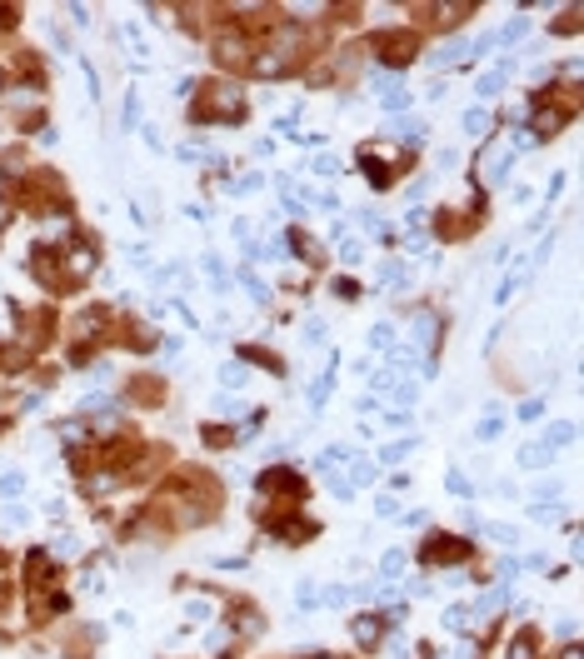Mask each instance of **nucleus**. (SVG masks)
I'll list each match as a JSON object with an SVG mask.
<instances>
[{
    "instance_id": "1",
    "label": "nucleus",
    "mask_w": 584,
    "mask_h": 659,
    "mask_svg": "<svg viewBox=\"0 0 584 659\" xmlns=\"http://www.w3.org/2000/svg\"><path fill=\"white\" fill-rule=\"evenodd\" d=\"M195 100H190V110H185V120L190 125H240L245 115H250V105H245V90L235 85V80H195V90H190Z\"/></svg>"
},
{
    "instance_id": "2",
    "label": "nucleus",
    "mask_w": 584,
    "mask_h": 659,
    "mask_svg": "<svg viewBox=\"0 0 584 659\" xmlns=\"http://www.w3.org/2000/svg\"><path fill=\"white\" fill-rule=\"evenodd\" d=\"M419 45H424V35L414 25H395V30H385V35L369 40V55L380 61L385 75H400L410 61H419Z\"/></svg>"
},
{
    "instance_id": "3",
    "label": "nucleus",
    "mask_w": 584,
    "mask_h": 659,
    "mask_svg": "<svg viewBox=\"0 0 584 659\" xmlns=\"http://www.w3.org/2000/svg\"><path fill=\"white\" fill-rule=\"evenodd\" d=\"M414 560L424 565V570H459L464 560H474V539H464V534H445V529H430L419 539V549H414Z\"/></svg>"
},
{
    "instance_id": "4",
    "label": "nucleus",
    "mask_w": 584,
    "mask_h": 659,
    "mask_svg": "<svg viewBox=\"0 0 584 659\" xmlns=\"http://www.w3.org/2000/svg\"><path fill=\"white\" fill-rule=\"evenodd\" d=\"M255 489L265 494V500H280V505H300L305 494H310L305 475H300L295 465H285V460H275V465H265V470L255 475Z\"/></svg>"
},
{
    "instance_id": "5",
    "label": "nucleus",
    "mask_w": 584,
    "mask_h": 659,
    "mask_svg": "<svg viewBox=\"0 0 584 659\" xmlns=\"http://www.w3.org/2000/svg\"><path fill=\"white\" fill-rule=\"evenodd\" d=\"M56 250H61L65 285H85L90 275H95V260H100V245H95V235H85V230H75V225H70V240H65V245H56Z\"/></svg>"
},
{
    "instance_id": "6",
    "label": "nucleus",
    "mask_w": 584,
    "mask_h": 659,
    "mask_svg": "<svg viewBox=\"0 0 584 659\" xmlns=\"http://www.w3.org/2000/svg\"><path fill=\"white\" fill-rule=\"evenodd\" d=\"M210 55H215V65L220 70H250V61H255V55H260V45L245 35V30H235L230 20H225V30L215 35V40H210Z\"/></svg>"
},
{
    "instance_id": "7",
    "label": "nucleus",
    "mask_w": 584,
    "mask_h": 659,
    "mask_svg": "<svg viewBox=\"0 0 584 659\" xmlns=\"http://www.w3.org/2000/svg\"><path fill=\"white\" fill-rule=\"evenodd\" d=\"M265 534L280 539V544H310L315 534H320V520H310V515H280L270 510V520H265Z\"/></svg>"
},
{
    "instance_id": "8",
    "label": "nucleus",
    "mask_w": 584,
    "mask_h": 659,
    "mask_svg": "<svg viewBox=\"0 0 584 659\" xmlns=\"http://www.w3.org/2000/svg\"><path fill=\"white\" fill-rule=\"evenodd\" d=\"M414 15H424V25L435 30H459V20H474V0H435V6H410Z\"/></svg>"
},
{
    "instance_id": "9",
    "label": "nucleus",
    "mask_w": 584,
    "mask_h": 659,
    "mask_svg": "<svg viewBox=\"0 0 584 659\" xmlns=\"http://www.w3.org/2000/svg\"><path fill=\"white\" fill-rule=\"evenodd\" d=\"M25 270L35 275L45 290H65V270H61V250H56V245H35V250L25 255Z\"/></svg>"
},
{
    "instance_id": "10",
    "label": "nucleus",
    "mask_w": 584,
    "mask_h": 659,
    "mask_svg": "<svg viewBox=\"0 0 584 659\" xmlns=\"http://www.w3.org/2000/svg\"><path fill=\"white\" fill-rule=\"evenodd\" d=\"M440 335H445V315L419 305V310L410 315V345H414V350H430V360H435V350H440Z\"/></svg>"
},
{
    "instance_id": "11",
    "label": "nucleus",
    "mask_w": 584,
    "mask_h": 659,
    "mask_svg": "<svg viewBox=\"0 0 584 659\" xmlns=\"http://www.w3.org/2000/svg\"><path fill=\"white\" fill-rule=\"evenodd\" d=\"M355 165H360V175L375 185V190H390V185H395V170H400V165H410V155H400V165H395V160H380L375 150H360Z\"/></svg>"
},
{
    "instance_id": "12",
    "label": "nucleus",
    "mask_w": 584,
    "mask_h": 659,
    "mask_svg": "<svg viewBox=\"0 0 584 659\" xmlns=\"http://www.w3.org/2000/svg\"><path fill=\"white\" fill-rule=\"evenodd\" d=\"M345 629H350V639L369 654V649H380V639H385V620L375 615V610H364V615H350L345 620Z\"/></svg>"
},
{
    "instance_id": "13",
    "label": "nucleus",
    "mask_w": 584,
    "mask_h": 659,
    "mask_svg": "<svg viewBox=\"0 0 584 659\" xmlns=\"http://www.w3.org/2000/svg\"><path fill=\"white\" fill-rule=\"evenodd\" d=\"M504 659H540V629H535V625H524V629L504 644Z\"/></svg>"
},
{
    "instance_id": "14",
    "label": "nucleus",
    "mask_w": 584,
    "mask_h": 659,
    "mask_svg": "<svg viewBox=\"0 0 584 659\" xmlns=\"http://www.w3.org/2000/svg\"><path fill=\"white\" fill-rule=\"evenodd\" d=\"M130 400H135V405H160V400H165V379H160V375H135Z\"/></svg>"
},
{
    "instance_id": "15",
    "label": "nucleus",
    "mask_w": 584,
    "mask_h": 659,
    "mask_svg": "<svg viewBox=\"0 0 584 659\" xmlns=\"http://www.w3.org/2000/svg\"><path fill=\"white\" fill-rule=\"evenodd\" d=\"M235 360H240V365H260V370H270L275 379L285 375V360H280L275 350H255V345H240V350H235Z\"/></svg>"
},
{
    "instance_id": "16",
    "label": "nucleus",
    "mask_w": 584,
    "mask_h": 659,
    "mask_svg": "<svg viewBox=\"0 0 584 659\" xmlns=\"http://www.w3.org/2000/svg\"><path fill=\"white\" fill-rule=\"evenodd\" d=\"M574 439H579V425H574V420H554V425L540 434V445H545V450H564V445H574Z\"/></svg>"
},
{
    "instance_id": "17",
    "label": "nucleus",
    "mask_w": 584,
    "mask_h": 659,
    "mask_svg": "<svg viewBox=\"0 0 584 659\" xmlns=\"http://www.w3.org/2000/svg\"><path fill=\"white\" fill-rule=\"evenodd\" d=\"M524 35H529V11H514V15L500 25V35H495V40H500V45H519Z\"/></svg>"
},
{
    "instance_id": "18",
    "label": "nucleus",
    "mask_w": 584,
    "mask_h": 659,
    "mask_svg": "<svg viewBox=\"0 0 584 659\" xmlns=\"http://www.w3.org/2000/svg\"><path fill=\"white\" fill-rule=\"evenodd\" d=\"M500 434H504V415H500V405H490L485 420L474 425V439H480V445H490V439H500Z\"/></svg>"
},
{
    "instance_id": "19",
    "label": "nucleus",
    "mask_w": 584,
    "mask_h": 659,
    "mask_svg": "<svg viewBox=\"0 0 584 659\" xmlns=\"http://www.w3.org/2000/svg\"><path fill=\"white\" fill-rule=\"evenodd\" d=\"M380 105H385V115H405V110L414 105V95H410L405 85H385V90H380Z\"/></svg>"
},
{
    "instance_id": "20",
    "label": "nucleus",
    "mask_w": 584,
    "mask_h": 659,
    "mask_svg": "<svg viewBox=\"0 0 584 659\" xmlns=\"http://www.w3.org/2000/svg\"><path fill=\"white\" fill-rule=\"evenodd\" d=\"M514 460H519L524 470H545V465L554 460V450H545L540 439H529V445H519V455H514Z\"/></svg>"
},
{
    "instance_id": "21",
    "label": "nucleus",
    "mask_w": 584,
    "mask_h": 659,
    "mask_svg": "<svg viewBox=\"0 0 584 659\" xmlns=\"http://www.w3.org/2000/svg\"><path fill=\"white\" fill-rule=\"evenodd\" d=\"M380 285H385V290H405V285H410V265H405V260H385V265H380Z\"/></svg>"
},
{
    "instance_id": "22",
    "label": "nucleus",
    "mask_w": 584,
    "mask_h": 659,
    "mask_svg": "<svg viewBox=\"0 0 584 659\" xmlns=\"http://www.w3.org/2000/svg\"><path fill=\"white\" fill-rule=\"evenodd\" d=\"M414 445H419V434H405V439H395V445H380V455H375V460L390 470V465H400V460H405Z\"/></svg>"
},
{
    "instance_id": "23",
    "label": "nucleus",
    "mask_w": 584,
    "mask_h": 659,
    "mask_svg": "<svg viewBox=\"0 0 584 659\" xmlns=\"http://www.w3.org/2000/svg\"><path fill=\"white\" fill-rule=\"evenodd\" d=\"M405 565H410V549H385V555H380V579H400L405 575Z\"/></svg>"
},
{
    "instance_id": "24",
    "label": "nucleus",
    "mask_w": 584,
    "mask_h": 659,
    "mask_svg": "<svg viewBox=\"0 0 584 659\" xmlns=\"http://www.w3.org/2000/svg\"><path fill=\"white\" fill-rule=\"evenodd\" d=\"M200 260H205V275H210V290H215V295H225V290H230L225 260H220V255H200Z\"/></svg>"
},
{
    "instance_id": "25",
    "label": "nucleus",
    "mask_w": 584,
    "mask_h": 659,
    "mask_svg": "<svg viewBox=\"0 0 584 659\" xmlns=\"http://www.w3.org/2000/svg\"><path fill=\"white\" fill-rule=\"evenodd\" d=\"M200 439H205V450H225V445H235V429L230 425H200Z\"/></svg>"
},
{
    "instance_id": "26",
    "label": "nucleus",
    "mask_w": 584,
    "mask_h": 659,
    "mask_svg": "<svg viewBox=\"0 0 584 659\" xmlns=\"http://www.w3.org/2000/svg\"><path fill=\"white\" fill-rule=\"evenodd\" d=\"M260 185H265V175H260V170H250V175H240V180H220V190H225V195H235V200H240V195H255Z\"/></svg>"
},
{
    "instance_id": "27",
    "label": "nucleus",
    "mask_w": 584,
    "mask_h": 659,
    "mask_svg": "<svg viewBox=\"0 0 584 659\" xmlns=\"http://www.w3.org/2000/svg\"><path fill=\"white\" fill-rule=\"evenodd\" d=\"M480 534H485V539H495L500 549H514V544H519V529H514V525H490V520H485V525H480Z\"/></svg>"
},
{
    "instance_id": "28",
    "label": "nucleus",
    "mask_w": 584,
    "mask_h": 659,
    "mask_svg": "<svg viewBox=\"0 0 584 659\" xmlns=\"http://www.w3.org/2000/svg\"><path fill=\"white\" fill-rule=\"evenodd\" d=\"M459 125H464V135H485L490 130V110L485 105H469L464 115H459Z\"/></svg>"
},
{
    "instance_id": "29",
    "label": "nucleus",
    "mask_w": 584,
    "mask_h": 659,
    "mask_svg": "<svg viewBox=\"0 0 584 659\" xmlns=\"http://www.w3.org/2000/svg\"><path fill=\"white\" fill-rule=\"evenodd\" d=\"M240 285L250 290V300H255V305H270V290H265V280H260V275H255L250 265L240 270Z\"/></svg>"
},
{
    "instance_id": "30",
    "label": "nucleus",
    "mask_w": 584,
    "mask_h": 659,
    "mask_svg": "<svg viewBox=\"0 0 584 659\" xmlns=\"http://www.w3.org/2000/svg\"><path fill=\"white\" fill-rule=\"evenodd\" d=\"M445 489L455 494V500H474V484L464 479V470H445Z\"/></svg>"
},
{
    "instance_id": "31",
    "label": "nucleus",
    "mask_w": 584,
    "mask_h": 659,
    "mask_svg": "<svg viewBox=\"0 0 584 659\" xmlns=\"http://www.w3.org/2000/svg\"><path fill=\"white\" fill-rule=\"evenodd\" d=\"M390 345H395V325L375 320V325H369V350H390Z\"/></svg>"
},
{
    "instance_id": "32",
    "label": "nucleus",
    "mask_w": 584,
    "mask_h": 659,
    "mask_svg": "<svg viewBox=\"0 0 584 659\" xmlns=\"http://www.w3.org/2000/svg\"><path fill=\"white\" fill-rule=\"evenodd\" d=\"M245 379H250V370H245L240 360H225V365H220V384H225V390H240Z\"/></svg>"
},
{
    "instance_id": "33",
    "label": "nucleus",
    "mask_w": 584,
    "mask_h": 659,
    "mask_svg": "<svg viewBox=\"0 0 584 659\" xmlns=\"http://www.w3.org/2000/svg\"><path fill=\"white\" fill-rule=\"evenodd\" d=\"M295 604H300V610H320V584H315V579H300V584H295Z\"/></svg>"
},
{
    "instance_id": "34",
    "label": "nucleus",
    "mask_w": 584,
    "mask_h": 659,
    "mask_svg": "<svg viewBox=\"0 0 584 659\" xmlns=\"http://www.w3.org/2000/svg\"><path fill=\"white\" fill-rule=\"evenodd\" d=\"M390 395H395V410H410V405L419 400V384H414V379H395Z\"/></svg>"
},
{
    "instance_id": "35",
    "label": "nucleus",
    "mask_w": 584,
    "mask_h": 659,
    "mask_svg": "<svg viewBox=\"0 0 584 659\" xmlns=\"http://www.w3.org/2000/svg\"><path fill=\"white\" fill-rule=\"evenodd\" d=\"M500 90H504V75H500V70H490V75L474 80V95H480V100H495Z\"/></svg>"
},
{
    "instance_id": "36",
    "label": "nucleus",
    "mask_w": 584,
    "mask_h": 659,
    "mask_svg": "<svg viewBox=\"0 0 584 659\" xmlns=\"http://www.w3.org/2000/svg\"><path fill=\"white\" fill-rule=\"evenodd\" d=\"M210 615H215V604H210V599H200V594L185 599V620H190V625H205Z\"/></svg>"
},
{
    "instance_id": "37",
    "label": "nucleus",
    "mask_w": 584,
    "mask_h": 659,
    "mask_svg": "<svg viewBox=\"0 0 584 659\" xmlns=\"http://www.w3.org/2000/svg\"><path fill=\"white\" fill-rule=\"evenodd\" d=\"M135 125H140V95L130 90L125 105H120V130H135Z\"/></svg>"
},
{
    "instance_id": "38",
    "label": "nucleus",
    "mask_w": 584,
    "mask_h": 659,
    "mask_svg": "<svg viewBox=\"0 0 584 659\" xmlns=\"http://www.w3.org/2000/svg\"><path fill=\"white\" fill-rule=\"evenodd\" d=\"M330 295H335V300H345V305H355V300H360V280H350V275H340V280L330 285Z\"/></svg>"
},
{
    "instance_id": "39",
    "label": "nucleus",
    "mask_w": 584,
    "mask_h": 659,
    "mask_svg": "<svg viewBox=\"0 0 584 659\" xmlns=\"http://www.w3.org/2000/svg\"><path fill=\"white\" fill-rule=\"evenodd\" d=\"M529 515H535L540 525H554L564 510H559V500H535V505H529Z\"/></svg>"
},
{
    "instance_id": "40",
    "label": "nucleus",
    "mask_w": 584,
    "mask_h": 659,
    "mask_svg": "<svg viewBox=\"0 0 584 659\" xmlns=\"http://www.w3.org/2000/svg\"><path fill=\"white\" fill-rule=\"evenodd\" d=\"M545 410H550L545 400H524L514 415H519V425H540V420H545Z\"/></svg>"
},
{
    "instance_id": "41",
    "label": "nucleus",
    "mask_w": 584,
    "mask_h": 659,
    "mask_svg": "<svg viewBox=\"0 0 584 659\" xmlns=\"http://www.w3.org/2000/svg\"><path fill=\"white\" fill-rule=\"evenodd\" d=\"M474 620H469V604H450L445 610V629H469Z\"/></svg>"
},
{
    "instance_id": "42",
    "label": "nucleus",
    "mask_w": 584,
    "mask_h": 659,
    "mask_svg": "<svg viewBox=\"0 0 584 659\" xmlns=\"http://www.w3.org/2000/svg\"><path fill=\"white\" fill-rule=\"evenodd\" d=\"M550 30H554V35H579V6H569V11L550 25Z\"/></svg>"
},
{
    "instance_id": "43",
    "label": "nucleus",
    "mask_w": 584,
    "mask_h": 659,
    "mask_svg": "<svg viewBox=\"0 0 584 659\" xmlns=\"http://www.w3.org/2000/svg\"><path fill=\"white\" fill-rule=\"evenodd\" d=\"M375 515H380V520H400L405 510H400V500H395V494H380V500H375Z\"/></svg>"
},
{
    "instance_id": "44",
    "label": "nucleus",
    "mask_w": 584,
    "mask_h": 659,
    "mask_svg": "<svg viewBox=\"0 0 584 659\" xmlns=\"http://www.w3.org/2000/svg\"><path fill=\"white\" fill-rule=\"evenodd\" d=\"M514 295H519V275H509V280H500V290H495V305L504 310V305H509Z\"/></svg>"
},
{
    "instance_id": "45",
    "label": "nucleus",
    "mask_w": 584,
    "mask_h": 659,
    "mask_svg": "<svg viewBox=\"0 0 584 659\" xmlns=\"http://www.w3.org/2000/svg\"><path fill=\"white\" fill-rule=\"evenodd\" d=\"M50 555H56V560H75V555H80L75 534H61V539H56V549H50Z\"/></svg>"
},
{
    "instance_id": "46",
    "label": "nucleus",
    "mask_w": 584,
    "mask_h": 659,
    "mask_svg": "<svg viewBox=\"0 0 584 659\" xmlns=\"http://www.w3.org/2000/svg\"><path fill=\"white\" fill-rule=\"evenodd\" d=\"M364 260V245L360 240H340V265H360Z\"/></svg>"
},
{
    "instance_id": "47",
    "label": "nucleus",
    "mask_w": 584,
    "mask_h": 659,
    "mask_svg": "<svg viewBox=\"0 0 584 659\" xmlns=\"http://www.w3.org/2000/svg\"><path fill=\"white\" fill-rule=\"evenodd\" d=\"M410 425H414L410 410H385V429H410Z\"/></svg>"
},
{
    "instance_id": "48",
    "label": "nucleus",
    "mask_w": 584,
    "mask_h": 659,
    "mask_svg": "<svg viewBox=\"0 0 584 659\" xmlns=\"http://www.w3.org/2000/svg\"><path fill=\"white\" fill-rule=\"evenodd\" d=\"M20 489H25V475H20V470L0 475V494H20Z\"/></svg>"
},
{
    "instance_id": "49",
    "label": "nucleus",
    "mask_w": 584,
    "mask_h": 659,
    "mask_svg": "<svg viewBox=\"0 0 584 659\" xmlns=\"http://www.w3.org/2000/svg\"><path fill=\"white\" fill-rule=\"evenodd\" d=\"M305 345H325V320H305Z\"/></svg>"
},
{
    "instance_id": "50",
    "label": "nucleus",
    "mask_w": 584,
    "mask_h": 659,
    "mask_svg": "<svg viewBox=\"0 0 584 659\" xmlns=\"http://www.w3.org/2000/svg\"><path fill=\"white\" fill-rule=\"evenodd\" d=\"M310 170H315V175H335V170H340V160H335V155H320V160L310 165Z\"/></svg>"
},
{
    "instance_id": "51",
    "label": "nucleus",
    "mask_w": 584,
    "mask_h": 659,
    "mask_svg": "<svg viewBox=\"0 0 584 659\" xmlns=\"http://www.w3.org/2000/svg\"><path fill=\"white\" fill-rule=\"evenodd\" d=\"M564 180H569V175H564V170H554V175H550V185H545V205H550V200H554V195H559V190H564Z\"/></svg>"
},
{
    "instance_id": "52",
    "label": "nucleus",
    "mask_w": 584,
    "mask_h": 659,
    "mask_svg": "<svg viewBox=\"0 0 584 659\" xmlns=\"http://www.w3.org/2000/svg\"><path fill=\"white\" fill-rule=\"evenodd\" d=\"M215 415H240V400H230V390L215 395Z\"/></svg>"
},
{
    "instance_id": "53",
    "label": "nucleus",
    "mask_w": 584,
    "mask_h": 659,
    "mask_svg": "<svg viewBox=\"0 0 584 659\" xmlns=\"http://www.w3.org/2000/svg\"><path fill=\"white\" fill-rule=\"evenodd\" d=\"M20 25V11L15 6H0V30H15Z\"/></svg>"
},
{
    "instance_id": "54",
    "label": "nucleus",
    "mask_w": 584,
    "mask_h": 659,
    "mask_svg": "<svg viewBox=\"0 0 584 659\" xmlns=\"http://www.w3.org/2000/svg\"><path fill=\"white\" fill-rule=\"evenodd\" d=\"M430 589H435V584H430V575H414V579H410V594H414V599H424Z\"/></svg>"
},
{
    "instance_id": "55",
    "label": "nucleus",
    "mask_w": 584,
    "mask_h": 659,
    "mask_svg": "<svg viewBox=\"0 0 584 659\" xmlns=\"http://www.w3.org/2000/svg\"><path fill=\"white\" fill-rule=\"evenodd\" d=\"M0 520H6V525H25V520H30V510H20V505H6V515H0Z\"/></svg>"
},
{
    "instance_id": "56",
    "label": "nucleus",
    "mask_w": 584,
    "mask_h": 659,
    "mask_svg": "<svg viewBox=\"0 0 584 659\" xmlns=\"http://www.w3.org/2000/svg\"><path fill=\"white\" fill-rule=\"evenodd\" d=\"M140 140H145L150 150H160V125H140Z\"/></svg>"
},
{
    "instance_id": "57",
    "label": "nucleus",
    "mask_w": 584,
    "mask_h": 659,
    "mask_svg": "<svg viewBox=\"0 0 584 659\" xmlns=\"http://www.w3.org/2000/svg\"><path fill=\"white\" fill-rule=\"evenodd\" d=\"M405 654H410V644H405L400 634H390V659H405Z\"/></svg>"
},
{
    "instance_id": "58",
    "label": "nucleus",
    "mask_w": 584,
    "mask_h": 659,
    "mask_svg": "<svg viewBox=\"0 0 584 659\" xmlns=\"http://www.w3.org/2000/svg\"><path fill=\"white\" fill-rule=\"evenodd\" d=\"M559 659H584V654H579V644H574V639H569V644H564V649H559Z\"/></svg>"
},
{
    "instance_id": "59",
    "label": "nucleus",
    "mask_w": 584,
    "mask_h": 659,
    "mask_svg": "<svg viewBox=\"0 0 584 659\" xmlns=\"http://www.w3.org/2000/svg\"><path fill=\"white\" fill-rule=\"evenodd\" d=\"M310 659H340V654H330V649H315V654H310Z\"/></svg>"
}]
</instances>
